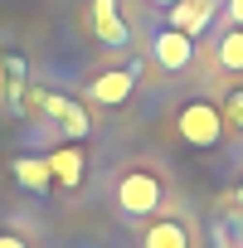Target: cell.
<instances>
[{
  "label": "cell",
  "mask_w": 243,
  "mask_h": 248,
  "mask_svg": "<svg viewBox=\"0 0 243 248\" xmlns=\"http://www.w3.org/2000/svg\"><path fill=\"white\" fill-rule=\"evenodd\" d=\"M161 200H166V190H161V180L151 170H127V175L117 180V204H122V214H132V219L156 214Z\"/></svg>",
  "instance_id": "1"
},
{
  "label": "cell",
  "mask_w": 243,
  "mask_h": 248,
  "mask_svg": "<svg viewBox=\"0 0 243 248\" xmlns=\"http://www.w3.org/2000/svg\"><path fill=\"white\" fill-rule=\"evenodd\" d=\"M156 5H166V10H170V5H175V0H156Z\"/></svg>",
  "instance_id": "16"
},
{
  "label": "cell",
  "mask_w": 243,
  "mask_h": 248,
  "mask_svg": "<svg viewBox=\"0 0 243 248\" xmlns=\"http://www.w3.org/2000/svg\"><path fill=\"white\" fill-rule=\"evenodd\" d=\"M180 137L190 141V146H219L224 141V112L214 107V102H185L180 107Z\"/></svg>",
  "instance_id": "2"
},
{
  "label": "cell",
  "mask_w": 243,
  "mask_h": 248,
  "mask_svg": "<svg viewBox=\"0 0 243 248\" xmlns=\"http://www.w3.org/2000/svg\"><path fill=\"white\" fill-rule=\"evenodd\" d=\"M44 112L49 117H59V127L73 137V141H83L88 132H92V122H88V112L78 107V102H68V97H54V93H44Z\"/></svg>",
  "instance_id": "6"
},
{
  "label": "cell",
  "mask_w": 243,
  "mask_h": 248,
  "mask_svg": "<svg viewBox=\"0 0 243 248\" xmlns=\"http://www.w3.org/2000/svg\"><path fill=\"white\" fill-rule=\"evenodd\" d=\"M132 88H137V68H107V73H97L92 78V102H102V107H122L132 97Z\"/></svg>",
  "instance_id": "4"
},
{
  "label": "cell",
  "mask_w": 243,
  "mask_h": 248,
  "mask_svg": "<svg viewBox=\"0 0 243 248\" xmlns=\"http://www.w3.org/2000/svg\"><path fill=\"white\" fill-rule=\"evenodd\" d=\"M224 15H228V25L243 30V0H224Z\"/></svg>",
  "instance_id": "12"
},
{
  "label": "cell",
  "mask_w": 243,
  "mask_h": 248,
  "mask_svg": "<svg viewBox=\"0 0 243 248\" xmlns=\"http://www.w3.org/2000/svg\"><path fill=\"white\" fill-rule=\"evenodd\" d=\"M214 5H219V0H175V5H170V30H180V34L199 39V34H204V25L214 20Z\"/></svg>",
  "instance_id": "5"
},
{
  "label": "cell",
  "mask_w": 243,
  "mask_h": 248,
  "mask_svg": "<svg viewBox=\"0 0 243 248\" xmlns=\"http://www.w3.org/2000/svg\"><path fill=\"white\" fill-rule=\"evenodd\" d=\"M0 248H30L25 238H15V233H0Z\"/></svg>",
  "instance_id": "13"
},
{
  "label": "cell",
  "mask_w": 243,
  "mask_h": 248,
  "mask_svg": "<svg viewBox=\"0 0 243 248\" xmlns=\"http://www.w3.org/2000/svg\"><path fill=\"white\" fill-rule=\"evenodd\" d=\"M49 170H54V180H59L63 190H78V185H83V151H78V146H59V151L49 156Z\"/></svg>",
  "instance_id": "8"
},
{
  "label": "cell",
  "mask_w": 243,
  "mask_h": 248,
  "mask_svg": "<svg viewBox=\"0 0 243 248\" xmlns=\"http://www.w3.org/2000/svg\"><path fill=\"white\" fill-rule=\"evenodd\" d=\"M228 112H233V117L243 122V97H233V102H228Z\"/></svg>",
  "instance_id": "14"
},
{
  "label": "cell",
  "mask_w": 243,
  "mask_h": 248,
  "mask_svg": "<svg viewBox=\"0 0 243 248\" xmlns=\"http://www.w3.org/2000/svg\"><path fill=\"white\" fill-rule=\"evenodd\" d=\"M92 30H97V39L112 44V49L127 44V20L117 15V0H92Z\"/></svg>",
  "instance_id": "7"
},
{
  "label": "cell",
  "mask_w": 243,
  "mask_h": 248,
  "mask_svg": "<svg viewBox=\"0 0 243 248\" xmlns=\"http://www.w3.org/2000/svg\"><path fill=\"white\" fill-rule=\"evenodd\" d=\"M151 59H156V68H166V73H180V68H190V63H195V39L166 25V30L151 39Z\"/></svg>",
  "instance_id": "3"
},
{
  "label": "cell",
  "mask_w": 243,
  "mask_h": 248,
  "mask_svg": "<svg viewBox=\"0 0 243 248\" xmlns=\"http://www.w3.org/2000/svg\"><path fill=\"white\" fill-rule=\"evenodd\" d=\"M219 63H224L228 73H243V30H238V25L224 30V39H219Z\"/></svg>",
  "instance_id": "11"
},
{
  "label": "cell",
  "mask_w": 243,
  "mask_h": 248,
  "mask_svg": "<svg viewBox=\"0 0 243 248\" xmlns=\"http://www.w3.org/2000/svg\"><path fill=\"white\" fill-rule=\"evenodd\" d=\"M141 248H190V233H185L175 219H161V224H151V229H146Z\"/></svg>",
  "instance_id": "10"
},
{
  "label": "cell",
  "mask_w": 243,
  "mask_h": 248,
  "mask_svg": "<svg viewBox=\"0 0 243 248\" xmlns=\"http://www.w3.org/2000/svg\"><path fill=\"white\" fill-rule=\"evenodd\" d=\"M233 200H238V204H243V185H238V190H233Z\"/></svg>",
  "instance_id": "15"
},
{
  "label": "cell",
  "mask_w": 243,
  "mask_h": 248,
  "mask_svg": "<svg viewBox=\"0 0 243 248\" xmlns=\"http://www.w3.org/2000/svg\"><path fill=\"white\" fill-rule=\"evenodd\" d=\"M15 180L30 185V190H49V180H54L49 156H20V161H15Z\"/></svg>",
  "instance_id": "9"
}]
</instances>
